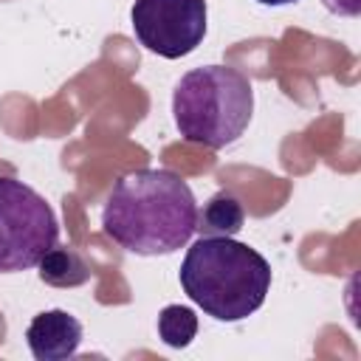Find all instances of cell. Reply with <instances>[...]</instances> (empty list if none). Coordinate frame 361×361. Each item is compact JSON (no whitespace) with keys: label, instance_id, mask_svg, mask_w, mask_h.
Returning a JSON list of instances; mask_svg holds the SVG:
<instances>
[{"label":"cell","instance_id":"cell-5","mask_svg":"<svg viewBox=\"0 0 361 361\" xmlns=\"http://www.w3.org/2000/svg\"><path fill=\"white\" fill-rule=\"evenodd\" d=\"M130 23L147 51L180 59L206 37V0H135Z\"/></svg>","mask_w":361,"mask_h":361},{"label":"cell","instance_id":"cell-3","mask_svg":"<svg viewBox=\"0 0 361 361\" xmlns=\"http://www.w3.org/2000/svg\"><path fill=\"white\" fill-rule=\"evenodd\" d=\"M254 113V87L228 65H203L180 76L172 93V118L183 141L209 149L234 144Z\"/></svg>","mask_w":361,"mask_h":361},{"label":"cell","instance_id":"cell-8","mask_svg":"<svg viewBox=\"0 0 361 361\" xmlns=\"http://www.w3.org/2000/svg\"><path fill=\"white\" fill-rule=\"evenodd\" d=\"M245 223V209L231 192H217L206 200L203 212L197 209V226L203 237H234Z\"/></svg>","mask_w":361,"mask_h":361},{"label":"cell","instance_id":"cell-2","mask_svg":"<svg viewBox=\"0 0 361 361\" xmlns=\"http://www.w3.org/2000/svg\"><path fill=\"white\" fill-rule=\"evenodd\" d=\"M183 293L217 322L257 313L271 290L268 259L231 237H200L180 262Z\"/></svg>","mask_w":361,"mask_h":361},{"label":"cell","instance_id":"cell-4","mask_svg":"<svg viewBox=\"0 0 361 361\" xmlns=\"http://www.w3.org/2000/svg\"><path fill=\"white\" fill-rule=\"evenodd\" d=\"M59 226L39 192L0 175V274L34 268L56 245Z\"/></svg>","mask_w":361,"mask_h":361},{"label":"cell","instance_id":"cell-7","mask_svg":"<svg viewBox=\"0 0 361 361\" xmlns=\"http://www.w3.org/2000/svg\"><path fill=\"white\" fill-rule=\"evenodd\" d=\"M37 268H39V279L54 288H76L90 279V268H87L85 257L71 245L48 248L42 254V259L37 262Z\"/></svg>","mask_w":361,"mask_h":361},{"label":"cell","instance_id":"cell-11","mask_svg":"<svg viewBox=\"0 0 361 361\" xmlns=\"http://www.w3.org/2000/svg\"><path fill=\"white\" fill-rule=\"evenodd\" d=\"M257 3H262V6H290L296 0H257Z\"/></svg>","mask_w":361,"mask_h":361},{"label":"cell","instance_id":"cell-10","mask_svg":"<svg viewBox=\"0 0 361 361\" xmlns=\"http://www.w3.org/2000/svg\"><path fill=\"white\" fill-rule=\"evenodd\" d=\"M327 11L341 14V17H358L361 11V0H322Z\"/></svg>","mask_w":361,"mask_h":361},{"label":"cell","instance_id":"cell-9","mask_svg":"<svg viewBox=\"0 0 361 361\" xmlns=\"http://www.w3.org/2000/svg\"><path fill=\"white\" fill-rule=\"evenodd\" d=\"M195 336H197V316H195L192 307L166 305L158 313V338L166 347H175V350L189 347Z\"/></svg>","mask_w":361,"mask_h":361},{"label":"cell","instance_id":"cell-6","mask_svg":"<svg viewBox=\"0 0 361 361\" xmlns=\"http://www.w3.org/2000/svg\"><path fill=\"white\" fill-rule=\"evenodd\" d=\"M25 341L37 361H62L76 355L82 344V324L68 310H42L31 319Z\"/></svg>","mask_w":361,"mask_h":361},{"label":"cell","instance_id":"cell-1","mask_svg":"<svg viewBox=\"0 0 361 361\" xmlns=\"http://www.w3.org/2000/svg\"><path fill=\"white\" fill-rule=\"evenodd\" d=\"M197 226L189 183L172 169H133L121 175L102 209L104 234L138 257L175 254Z\"/></svg>","mask_w":361,"mask_h":361}]
</instances>
